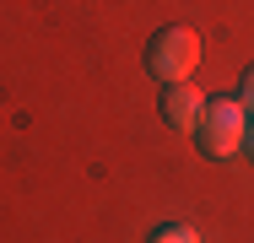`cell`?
Returning a JSON list of instances; mask_svg holds the SVG:
<instances>
[{
    "instance_id": "cell-5",
    "label": "cell",
    "mask_w": 254,
    "mask_h": 243,
    "mask_svg": "<svg viewBox=\"0 0 254 243\" xmlns=\"http://www.w3.org/2000/svg\"><path fill=\"white\" fill-rule=\"evenodd\" d=\"M238 103L249 108V119H254V65L244 70V81H238Z\"/></svg>"
},
{
    "instance_id": "cell-1",
    "label": "cell",
    "mask_w": 254,
    "mask_h": 243,
    "mask_svg": "<svg viewBox=\"0 0 254 243\" xmlns=\"http://www.w3.org/2000/svg\"><path fill=\"white\" fill-rule=\"evenodd\" d=\"M244 135H249V108L238 97H205V114L195 124V146L211 162H227L233 151H244Z\"/></svg>"
},
{
    "instance_id": "cell-2",
    "label": "cell",
    "mask_w": 254,
    "mask_h": 243,
    "mask_svg": "<svg viewBox=\"0 0 254 243\" xmlns=\"http://www.w3.org/2000/svg\"><path fill=\"white\" fill-rule=\"evenodd\" d=\"M195 65H200V33H195V27H162V33H152V44H146V70H152L162 87L190 81Z\"/></svg>"
},
{
    "instance_id": "cell-4",
    "label": "cell",
    "mask_w": 254,
    "mask_h": 243,
    "mask_svg": "<svg viewBox=\"0 0 254 243\" xmlns=\"http://www.w3.org/2000/svg\"><path fill=\"white\" fill-rule=\"evenodd\" d=\"M152 243H200V233L195 227H184V222H168V227H157Z\"/></svg>"
},
{
    "instance_id": "cell-6",
    "label": "cell",
    "mask_w": 254,
    "mask_h": 243,
    "mask_svg": "<svg viewBox=\"0 0 254 243\" xmlns=\"http://www.w3.org/2000/svg\"><path fill=\"white\" fill-rule=\"evenodd\" d=\"M244 151L254 157V119H249V135H244Z\"/></svg>"
},
{
    "instance_id": "cell-3",
    "label": "cell",
    "mask_w": 254,
    "mask_h": 243,
    "mask_svg": "<svg viewBox=\"0 0 254 243\" xmlns=\"http://www.w3.org/2000/svg\"><path fill=\"white\" fill-rule=\"evenodd\" d=\"M157 114L173 130H190L195 135V124H200V114H205V92H195L190 81H173V87H162V97H157Z\"/></svg>"
}]
</instances>
